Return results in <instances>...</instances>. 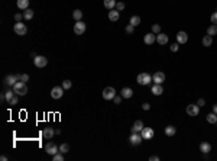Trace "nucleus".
I'll list each match as a JSON object with an SVG mask.
<instances>
[{
  "mask_svg": "<svg viewBox=\"0 0 217 161\" xmlns=\"http://www.w3.org/2000/svg\"><path fill=\"white\" fill-rule=\"evenodd\" d=\"M133 29H135V26H132V25L129 23L126 28H125V31H126V33H133Z\"/></svg>",
  "mask_w": 217,
  "mask_h": 161,
  "instance_id": "ea45409f",
  "label": "nucleus"
},
{
  "mask_svg": "<svg viewBox=\"0 0 217 161\" xmlns=\"http://www.w3.org/2000/svg\"><path fill=\"white\" fill-rule=\"evenodd\" d=\"M20 81H23V83L29 81V76L28 74H22V76H20Z\"/></svg>",
  "mask_w": 217,
  "mask_h": 161,
  "instance_id": "79ce46f5",
  "label": "nucleus"
},
{
  "mask_svg": "<svg viewBox=\"0 0 217 161\" xmlns=\"http://www.w3.org/2000/svg\"><path fill=\"white\" fill-rule=\"evenodd\" d=\"M143 42L146 44V45H152L154 42H156V35L154 32L146 33V35L143 36Z\"/></svg>",
  "mask_w": 217,
  "mask_h": 161,
  "instance_id": "f8f14e48",
  "label": "nucleus"
},
{
  "mask_svg": "<svg viewBox=\"0 0 217 161\" xmlns=\"http://www.w3.org/2000/svg\"><path fill=\"white\" fill-rule=\"evenodd\" d=\"M207 122L208 123H217V115L214 113V112L207 115Z\"/></svg>",
  "mask_w": 217,
  "mask_h": 161,
  "instance_id": "bb28decb",
  "label": "nucleus"
},
{
  "mask_svg": "<svg viewBox=\"0 0 217 161\" xmlns=\"http://www.w3.org/2000/svg\"><path fill=\"white\" fill-rule=\"evenodd\" d=\"M129 23L132 25V26H137V25H141V18L135 15V16H132V18H130V22H129Z\"/></svg>",
  "mask_w": 217,
  "mask_h": 161,
  "instance_id": "c85d7f7f",
  "label": "nucleus"
},
{
  "mask_svg": "<svg viewBox=\"0 0 217 161\" xmlns=\"http://www.w3.org/2000/svg\"><path fill=\"white\" fill-rule=\"evenodd\" d=\"M45 151L49 154V155H55L57 152H59V147H58L55 142H48L45 145Z\"/></svg>",
  "mask_w": 217,
  "mask_h": 161,
  "instance_id": "423d86ee",
  "label": "nucleus"
},
{
  "mask_svg": "<svg viewBox=\"0 0 217 161\" xmlns=\"http://www.w3.org/2000/svg\"><path fill=\"white\" fill-rule=\"evenodd\" d=\"M122 99H123V97H122V95H120V96H114L113 102H114V103H116V104H120V102H122Z\"/></svg>",
  "mask_w": 217,
  "mask_h": 161,
  "instance_id": "a19ab883",
  "label": "nucleus"
},
{
  "mask_svg": "<svg viewBox=\"0 0 217 161\" xmlns=\"http://www.w3.org/2000/svg\"><path fill=\"white\" fill-rule=\"evenodd\" d=\"M33 18V10L32 9H26L23 12V19H26V20H31Z\"/></svg>",
  "mask_w": 217,
  "mask_h": 161,
  "instance_id": "cd10ccee",
  "label": "nucleus"
},
{
  "mask_svg": "<svg viewBox=\"0 0 217 161\" xmlns=\"http://www.w3.org/2000/svg\"><path fill=\"white\" fill-rule=\"evenodd\" d=\"M71 86H72L71 80H64V81H62V87H64V90H68V89H71Z\"/></svg>",
  "mask_w": 217,
  "mask_h": 161,
  "instance_id": "72a5a7b5",
  "label": "nucleus"
},
{
  "mask_svg": "<svg viewBox=\"0 0 217 161\" xmlns=\"http://www.w3.org/2000/svg\"><path fill=\"white\" fill-rule=\"evenodd\" d=\"M116 0H103V5H104V7L106 9H108V10H112V9H114L116 7Z\"/></svg>",
  "mask_w": 217,
  "mask_h": 161,
  "instance_id": "4be33fe9",
  "label": "nucleus"
},
{
  "mask_svg": "<svg viewBox=\"0 0 217 161\" xmlns=\"http://www.w3.org/2000/svg\"><path fill=\"white\" fill-rule=\"evenodd\" d=\"M59 151H61L62 154H67V152L70 151V145H68V144H61V145H59Z\"/></svg>",
  "mask_w": 217,
  "mask_h": 161,
  "instance_id": "473e14b6",
  "label": "nucleus"
},
{
  "mask_svg": "<svg viewBox=\"0 0 217 161\" xmlns=\"http://www.w3.org/2000/svg\"><path fill=\"white\" fill-rule=\"evenodd\" d=\"M142 109H143V110H149V109H151V104H149V103H143V104H142Z\"/></svg>",
  "mask_w": 217,
  "mask_h": 161,
  "instance_id": "c03bdc74",
  "label": "nucleus"
},
{
  "mask_svg": "<svg viewBox=\"0 0 217 161\" xmlns=\"http://www.w3.org/2000/svg\"><path fill=\"white\" fill-rule=\"evenodd\" d=\"M142 129H143V122H142V121H136V122L133 123V126L130 131H132V133H139Z\"/></svg>",
  "mask_w": 217,
  "mask_h": 161,
  "instance_id": "6ab92c4d",
  "label": "nucleus"
},
{
  "mask_svg": "<svg viewBox=\"0 0 217 161\" xmlns=\"http://www.w3.org/2000/svg\"><path fill=\"white\" fill-rule=\"evenodd\" d=\"M85 29H87V26H85L84 22L77 20L76 25H74V33H76V35H83V33L85 32Z\"/></svg>",
  "mask_w": 217,
  "mask_h": 161,
  "instance_id": "1a4fd4ad",
  "label": "nucleus"
},
{
  "mask_svg": "<svg viewBox=\"0 0 217 161\" xmlns=\"http://www.w3.org/2000/svg\"><path fill=\"white\" fill-rule=\"evenodd\" d=\"M152 32L155 33V35H158V33H161V26L158 23L155 25H152Z\"/></svg>",
  "mask_w": 217,
  "mask_h": 161,
  "instance_id": "f704fd0d",
  "label": "nucleus"
},
{
  "mask_svg": "<svg viewBox=\"0 0 217 161\" xmlns=\"http://www.w3.org/2000/svg\"><path fill=\"white\" fill-rule=\"evenodd\" d=\"M119 18H120V12H119L117 9H112L108 12V20L116 22V20H119Z\"/></svg>",
  "mask_w": 217,
  "mask_h": 161,
  "instance_id": "f3484780",
  "label": "nucleus"
},
{
  "mask_svg": "<svg viewBox=\"0 0 217 161\" xmlns=\"http://www.w3.org/2000/svg\"><path fill=\"white\" fill-rule=\"evenodd\" d=\"M13 91L18 96H25L28 93V86H26V83H23V81H18V83L13 86Z\"/></svg>",
  "mask_w": 217,
  "mask_h": 161,
  "instance_id": "f03ea898",
  "label": "nucleus"
},
{
  "mask_svg": "<svg viewBox=\"0 0 217 161\" xmlns=\"http://www.w3.org/2000/svg\"><path fill=\"white\" fill-rule=\"evenodd\" d=\"M18 102H19V99H18V95H16L13 99L9 102V104H10V106H16V104H18Z\"/></svg>",
  "mask_w": 217,
  "mask_h": 161,
  "instance_id": "58836bf2",
  "label": "nucleus"
},
{
  "mask_svg": "<svg viewBox=\"0 0 217 161\" xmlns=\"http://www.w3.org/2000/svg\"><path fill=\"white\" fill-rule=\"evenodd\" d=\"M33 64H35V67H38V68H43L48 64V58L42 57V55H36V57L33 58Z\"/></svg>",
  "mask_w": 217,
  "mask_h": 161,
  "instance_id": "0eeeda50",
  "label": "nucleus"
},
{
  "mask_svg": "<svg viewBox=\"0 0 217 161\" xmlns=\"http://www.w3.org/2000/svg\"><path fill=\"white\" fill-rule=\"evenodd\" d=\"M210 20H211V23H213V25H217V10L211 15V16H210Z\"/></svg>",
  "mask_w": 217,
  "mask_h": 161,
  "instance_id": "4c0bfd02",
  "label": "nucleus"
},
{
  "mask_svg": "<svg viewBox=\"0 0 217 161\" xmlns=\"http://www.w3.org/2000/svg\"><path fill=\"white\" fill-rule=\"evenodd\" d=\"M213 112H214V113L217 115V103H216V104H213Z\"/></svg>",
  "mask_w": 217,
  "mask_h": 161,
  "instance_id": "de8ad7c7",
  "label": "nucleus"
},
{
  "mask_svg": "<svg viewBox=\"0 0 217 161\" xmlns=\"http://www.w3.org/2000/svg\"><path fill=\"white\" fill-rule=\"evenodd\" d=\"M149 161H159V157H158V155H151V157H149Z\"/></svg>",
  "mask_w": 217,
  "mask_h": 161,
  "instance_id": "49530a36",
  "label": "nucleus"
},
{
  "mask_svg": "<svg viewBox=\"0 0 217 161\" xmlns=\"http://www.w3.org/2000/svg\"><path fill=\"white\" fill-rule=\"evenodd\" d=\"M187 113H188V116H197L198 113H200V106H198L197 103H191L187 106Z\"/></svg>",
  "mask_w": 217,
  "mask_h": 161,
  "instance_id": "9d476101",
  "label": "nucleus"
},
{
  "mask_svg": "<svg viewBox=\"0 0 217 161\" xmlns=\"http://www.w3.org/2000/svg\"><path fill=\"white\" fill-rule=\"evenodd\" d=\"M62 95H64V87H59V86H55V87H52L51 90V97L52 99H61Z\"/></svg>",
  "mask_w": 217,
  "mask_h": 161,
  "instance_id": "6e6552de",
  "label": "nucleus"
},
{
  "mask_svg": "<svg viewBox=\"0 0 217 161\" xmlns=\"http://www.w3.org/2000/svg\"><path fill=\"white\" fill-rule=\"evenodd\" d=\"M187 41H188V35H187V32L179 31V32L177 33V42H178V44H185Z\"/></svg>",
  "mask_w": 217,
  "mask_h": 161,
  "instance_id": "4468645a",
  "label": "nucleus"
},
{
  "mask_svg": "<svg viewBox=\"0 0 217 161\" xmlns=\"http://www.w3.org/2000/svg\"><path fill=\"white\" fill-rule=\"evenodd\" d=\"M72 18L76 19V22H77V20H81V18H83V12H81L80 9L74 10V12H72Z\"/></svg>",
  "mask_w": 217,
  "mask_h": 161,
  "instance_id": "c756f323",
  "label": "nucleus"
},
{
  "mask_svg": "<svg viewBox=\"0 0 217 161\" xmlns=\"http://www.w3.org/2000/svg\"><path fill=\"white\" fill-rule=\"evenodd\" d=\"M125 7H126V6H125V3H123V2H117L114 9H117L119 12H122V10H125Z\"/></svg>",
  "mask_w": 217,
  "mask_h": 161,
  "instance_id": "c9c22d12",
  "label": "nucleus"
},
{
  "mask_svg": "<svg viewBox=\"0 0 217 161\" xmlns=\"http://www.w3.org/2000/svg\"><path fill=\"white\" fill-rule=\"evenodd\" d=\"M52 160L54 161H64V154H62L61 151L57 152L55 155H52Z\"/></svg>",
  "mask_w": 217,
  "mask_h": 161,
  "instance_id": "7c9ffc66",
  "label": "nucleus"
},
{
  "mask_svg": "<svg viewBox=\"0 0 217 161\" xmlns=\"http://www.w3.org/2000/svg\"><path fill=\"white\" fill-rule=\"evenodd\" d=\"M152 81L155 84H162L165 81V74L162 71H156V73H154V76H152Z\"/></svg>",
  "mask_w": 217,
  "mask_h": 161,
  "instance_id": "9b49d317",
  "label": "nucleus"
},
{
  "mask_svg": "<svg viewBox=\"0 0 217 161\" xmlns=\"http://www.w3.org/2000/svg\"><path fill=\"white\" fill-rule=\"evenodd\" d=\"M120 95H122L123 99H130L133 96V90L130 89V87H123L122 91H120Z\"/></svg>",
  "mask_w": 217,
  "mask_h": 161,
  "instance_id": "a211bd4d",
  "label": "nucleus"
},
{
  "mask_svg": "<svg viewBox=\"0 0 217 161\" xmlns=\"http://www.w3.org/2000/svg\"><path fill=\"white\" fill-rule=\"evenodd\" d=\"M22 18H23V15H20V13L14 15V20H16V22H20V20H22Z\"/></svg>",
  "mask_w": 217,
  "mask_h": 161,
  "instance_id": "37998d69",
  "label": "nucleus"
},
{
  "mask_svg": "<svg viewBox=\"0 0 217 161\" xmlns=\"http://www.w3.org/2000/svg\"><path fill=\"white\" fill-rule=\"evenodd\" d=\"M54 135H55V129H52V128H43L42 137L45 138V139H51Z\"/></svg>",
  "mask_w": 217,
  "mask_h": 161,
  "instance_id": "aec40b11",
  "label": "nucleus"
},
{
  "mask_svg": "<svg viewBox=\"0 0 217 161\" xmlns=\"http://www.w3.org/2000/svg\"><path fill=\"white\" fill-rule=\"evenodd\" d=\"M0 160H2V161H6V160H7V157H6V155H2V157H0Z\"/></svg>",
  "mask_w": 217,
  "mask_h": 161,
  "instance_id": "09e8293b",
  "label": "nucleus"
},
{
  "mask_svg": "<svg viewBox=\"0 0 217 161\" xmlns=\"http://www.w3.org/2000/svg\"><path fill=\"white\" fill-rule=\"evenodd\" d=\"M175 133H177V128H175V126L168 125V126L165 128V135H166V137H174Z\"/></svg>",
  "mask_w": 217,
  "mask_h": 161,
  "instance_id": "5701e85b",
  "label": "nucleus"
},
{
  "mask_svg": "<svg viewBox=\"0 0 217 161\" xmlns=\"http://www.w3.org/2000/svg\"><path fill=\"white\" fill-rule=\"evenodd\" d=\"M200 151L203 152V154H208V152L211 151V145L208 142H201L200 144Z\"/></svg>",
  "mask_w": 217,
  "mask_h": 161,
  "instance_id": "412c9836",
  "label": "nucleus"
},
{
  "mask_svg": "<svg viewBox=\"0 0 217 161\" xmlns=\"http://www.w3.org/2000/svg\"><path fill=\"white\" fill-rule=\"evenodd\" d=\"M101 96H103V99L104 100H113L114 99V96H116V89L114 87H106L103 90V93H101Z\"/></svg>",
  "mask_w": 217,
  "mask_h": 161,
  "instance_id": "20e7f679",
  "label": "nucleus"
},
{
  "mask_svg": "<svg viewBox=\"0 0 217 161\" xmlns=\"http://www.w3.org/2000/svg\"><path fill=\"white\" fill-rule=\"evenodd\" d=\"M156 42L159 44V45H166L168 44V35L166 33H158L156 35Z\"/></svg>",
  "mask_w": 217,
  "mask_h": 161,
  "instance_id": "2eb2a0df",
  "label": "nucleus"
},
{
  "mask_svg": "<svg viewBox=\"0 0 217 161\" xmlns=\"http://www.w3.org/2000/svg\"><path fill=\"white\" fill-rule=\"evenodd\" d=\"M207 35H210V36H216L217 35V25H210V26H208Z\"/></svg>",
  "mask_w": 217,
  "mask_h": 161,
  "instance_id": "a878e982",
  "label": "nucleus"
},
{
  "mask_svg": "<svg viewBox=\"0 0 217 161\" xmlns=\"http://www.w3.org/2000/svg\"><path fill=\"white\" fill-rule=\"evenodd\" d=\"M197 104L200 106V108H201V106H204V104H206V100H204V99H198Z\"/></svg>",
  "mask_w": 217,
  "mask_h": 161,
  "instance_id": "a18cd8bd",
  "label": "nucleus"
},
{
  "mask_svg": "<svg viewBox=\"0 0 217 161\" xmlns=\"http://www.w3.org/2000/svg\"><path fill=\"white\" fill-rule=\"evenodd\" d=\"M136 81L141 86H148V84H151L152 76L149 74V73H139L137 77H136Z\"/></svg>",
  "mask_w": 217,
  "mask_h": 161,
  "instance_id": "f257e3e1",
  "label": "nucleus"
},
{
  "mask_svg": "<svg viewBox=\"0 0 217 161\" xmlns=\"http://www.w3.org/2000/svg\"><path fill=\"white\" fill-rule=\"evenodd\" d=\"M129 139H130V144H132V145H139V144L143 141V138H142L141 133H132Z\"/></svg>",
  "mask_w": 217,
  "mask_h": 161,
  "instance_id": "ddd939ff",
  "label": "nucleus"
},
{
  "mask_svg": "<svg viewBox=\"0 0 217 161\" xmlns=\"http://www.w3.org/2000/svg\"><path fill=\"white\" fill-rule=\"evenodd\" d=\"M5 96H6V100H7V102H10V100H12L14 96H16V93H14L13 90H9V91H6V93H5Z\"/></svg>",
  "mask_w": 217,
  "mask_h": 161,
  "instance_id": "2f4dec72",
  "label": "nucleus"
},
{
  "mask_svg": "<svg viewBox=\"0 0 217 161\" xmlns=\"http://www.w3.org/2000/svg\"><path fill=\"white\" fill-rule=\"evenodd\" d=\"M13 31L16 35L23 36V35H26V32H28V28H26V25L22 23V22H16V23L13 25Z\"/></svg>",
  "mask_w": 217,
  "mask_h": 161,
  "instance_id": "7ed1b4c3",
  "label": "nucleus"
},
{
  "mask_svg": "<svg viewBox=\"0 0 217 161\" xmlns=\"http://www.w3.org/2000/svg\"><path fill=\"white\" fill-rule=\"evenodd\" d=\"M201 42H203V45H204L206 48H207V47H211V44H213V36H210V35H206Z\"/></svg>",
  "mask_w": 217,
  "mask_h": 161,
  "instance_id": "393cba45",
  "label": "nucleus"
},
{
  "mask_svg": "<svg viewBox=\"0 0 217 161\" xmlns=\"http://www.w3.org/2000/svg\"><path fill=\"white\" fill-rule=\"evenodd\" d=\"M151 91H152V95H155V96H161L162 93H164V89H162V84H152L151 87Z\"/></svg>",
  "mask_w": 217,
  "mask_h": 161,
  "instance_id": "dca6fc26",
  "label": "nucleus"
},
{
  "mask_svg": "<svg viewBox=\"0 0 217 161\" xmlns=\"http://www.w3.org/2000/svg\"><path fill=\"white\" fill-rule=\"evenodd\" d=\"M16 5H18L19 9L26 10V9H29V0H18V2H16Z\"/></svg>",
  "mask_w": 217,
  "mask_h": 161,
  "instance_id": "b1692460",
  "label": "nucleus"
},
{
  "mask_svg": "<svg viewBox=\"0 0 217 161\" xmlns=\"http://www.w3.org/2000/svg\"><path fill=\"white\" fill-rule=\"evenodd\" d=\"M171 52H177L179 49V44L178 42H175V44H171V47H170Z\"/></svg>",
  "mask_w": 217,
  "mask_h": 161,
  "instance_id": "e433bc0d",
  "label": "nucleus"
},
{
  "mask_svg": "<svg viewBox=\"0 0 217 161\" xmlns=\"http://www.w3.org/2000/svg\"><path fill=\"white\" fill-rule=\"evenodd\" d=\"M141 135L143 139H146V141H149V139H152L154 138V135H155V131L152 128H149V126H143V129L141 131Z\"/></svg>",
  "mask_w": 217,
  "mask_h": 161,
  "instance_id": "39448f33",
  "label": "nucleus"
}]
</instances>
